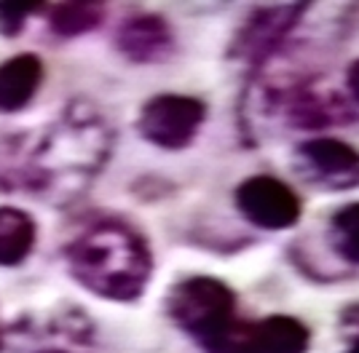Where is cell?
I'll use <instances>...</instances> for the list:
<instances>
[{"instance_id": "cell-13", "label": "cell", "mask_w": 359, "mask_h": 353, "mask_svg": "<svg viewBox=\"0 0 359 353\" xmlns=\"http://www.w3.org/2000/svg\"><path fill=\"white\" fill-rule=\"evenodd\" d=\"M43 11L48 19V29L57 38H81L86 32H94L105 22L107 14L102 3H60Z\"/></svg>"}, {"instance_id": "cell-2", "label": "cell", "mask_w": 359, "mask_h": 353, "mask_svg": "<svg viewBox=\"0 0 359 353\" xmlns=\"http://www.w3.org/2000/svg\"><path fill=\"white\" fill-rule=\"evenodd\" d=\"M65 265L86 292L110 303H137L153 279V249L135 225L94 220L65 247Z\"/></svg>"}, {"instance_id": "cell-18", "label": "cell", "mask_w": 359, "mask_h": 353, "mask_svg": "<svg viewBox=\"0 0 359 353\" xmlns=\"http://www.w3.org/2000/svg\"><path fill=\"white\" fill-rule=\"evenodd\" d=\"M346 353H359V338L354 340V342H351V345H348V351Z\"/></svg>"}, {"instance_id": "cell-14", "label": "cell", "mask_w": 359, "mask_h": 353, "mask_svg": "<svg viewBox=\"0 0 359 353\" xmlns=\"http://www.w3.org/2000/svg\"><path fill=\"white\" fill-rule=\"evenodd\" d=\"M332 249L346 263L359 265V201L341 206L330 220Z\"/></svg>"}, {"instance_id": "cell-4", "label": "cell", "mask_w": 359, "mask_h": 353, "mask_svg": "<svg viewBox=\"0 0 359 353\" xmlns=\"http://www.w3.org/2000/svg\"><path fill=\"white\" fill-rule=\"evenodd\" d=\"M263 110L279 116L290 129L298 132H325L357 120L354 107L332 88L322 86L314 78L269 83L263 88Z\"/></svg>"}, {"instance_id": "cell-12", "label": "cell", "mask_w": 359, "mask_h": 353, "mask_svg": "<svg viewBox=\"0 0 359 353\" xmlns=\"http://www.w3.org/2000/svg\"><path fill=\"white\" fill-rule=\"evenodd\" d=\"M38 222L19 206H0V268L22 265L35 249Z\"/></svg>"}, {"instance_id": "cell-8", "label": "cell", "mask_w": 359, "mask_h": 353, "mask_svg": "<svg viewBox=\"0 0 359 353\" xmlns=\"http://www.w3.org/2000/svg\"><path fill=\"white\" fill-rule=\"evenodd\" d=\"M236 209L244 220L260 230H290L300 222L303 201L285 179L252 174L236 185Z\"/></svg>"}, {"instance_id": "cell-1", "label": "cell", "mask_w": 359, "mask_h": 353, "mask_svg": "<svg viewBox=\"0 0 359 353\" xmlns=\"http://www.w3.org/2000/svg\"><path fill=\"white\" fill-rule=\"evenodd\" d=\"M116 132L89 99H70L43 129L19 172V188L54 206L78 201L107 166Z\"/></svg>"}, {"instance_id": "cell-10", "label": "cell", "mask_w": 359, "mask_h": 353, "mask_svg": "<svg viewBox=\"0 0 359 353\" xmlns=\"http://www.w3.org/2000/svg\"><path fill=\"white\" fill-rule=\"evenodd\" d=\"M46 78V64L38 54H14L0 62V113L11 116L25 110Z\"/></svg>"}, {"instance_id": "cell-5", "label": "cell", "mask_w": 359, "mask_h": 353, "mask_svg": "<svg viewBox=\"0 0 359 353\" xmlns=\"http://www.w3.org/2000/svg\"><path fill=\"white\" fill-rule=\"evenodd\" d=\"M207 120V104L191 94H156L140 107L137 132L153 147L161 150H185L196 142Z\"/></svg>"}, {"instance_id": "cell-9", "label": "cell", "mask_w": 359, "mask_h": 353, "mask_svg": "<svg viewBox=\"0 0 359 353\" xmlns=\"http://www.w3.org/2000/svg\"><path fill=\"white\" fill-rule=\"evenodd\" d=\"M116 51L132 64H161L175 54V29L161 14H135L123 19L113 35Z\"/></svg>"}, {"instance_id": "cell-17", "label": "cell", "mask_w": 359, "mask_h": 353, "mask_svg": "<svg viewBox=\"0 0 359 353\" xmlns=\"http://www.w3.org/2000/svg\"><path fill=\"white\" fill-rule=\"evenodd\" d=\"M38 353H75V351H67V348H41Z\"/></svg>"}, {"instance_id": "cell-11", "label": "cell", "mask_w": 359, "mask_h": 353, "mask_svg": "<svg viewBox=\"0 0 359 353\" xmlns=\"http://www.w3.org/2000/svg\"><path fill=\"white\" fill-rule=\"evenodd\" d=\"M311 329L295 316L273 313L260 321H252L255 353H309Z\"/></svg>"}, {"instance_id": "cell-6", "label": "cell", "mask_w": 359, "mask_h": 353, "mask_svg": "<svg viewBox=\"0 0 359 353\" xmlns=\"http://www.w3.org/2000/svg\"><path fill=\"white\" fill-rule=\"evenodd\" d=\"M298 174L319 191H357L359 188V150L338 137L316 134L295 147Z\"/></svg>"}, {"instance_id": "cell-16", "label": "cell", "mask_w": 359, "mask_h": 353, "mask_svg": "<svg viewBox=\"0 0 359 353\" xmlns=\"http://www.w3.org/2000/svg\"><path fill=\"white\" fill-rule=\"evenodd\" d=\"M346 91H348L351 102L359 104V59H354L346 70Z\"/></svg>"}, {"instance_id": "cell-3", "label": "cell", "mask_w": 359, "mask_h": 353, "mask_svg": "<svg viewBox=\"0 0 359 353\" xmlns=\"http://www.w3.org/2000/svg\"><path fill=\"white\" fill-rule=\"evenodd\" d=\"M166 316L188 338L207 351L217 338L239 321L236 292L215 276H188L169 286L164 300Z\"/></svg>"}, {"instance_id": "cell-19", "label": "cell", "mask_w": 359, "mask_h": 353, "mask_svg": "<svg viewBox=\"0 0 359 353\" xmlns=\"http://www.w3.org/2000/svg\"><path fill=\"white\" fill-rule=\"evenodd\" d=\"M0 353H3V338H0Z\"/></svg>"}, {"instance_id": "cell-15", "label": "cell", "mask_w": 359, "mask_h": 353, "mask_svg": "<svg viewBox=\"0 0 359 353\" xmlns=\"http://www.w3.org/2000/svg\"><path fill=\"white\" fill-rule=\"evenodd\" d=\"M41 3H0V35L16 38L25 32V25L32 14H41Z\"/></svg>"}, {"instance_id": "cell-7", "label": "cell", "mask_w": 359, "mask_h": 353, "mask_svg": "<svg viewBox=\"0 0 359 353\" xmlns=\"http://www.w3.org/2000/svg\"><path fill=\"white\" fill-rule=\"evenodd\" d=\"M306 14H309L306 3L255 8L231 43V57L247 64V70H252V73L260 70L276 51H282L290 32Z\"/></svg>"}]
</instances>
